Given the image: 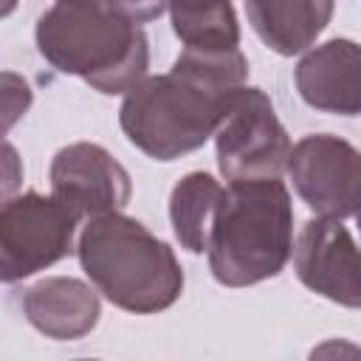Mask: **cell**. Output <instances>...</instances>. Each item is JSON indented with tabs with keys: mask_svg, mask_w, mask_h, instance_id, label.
I'll return each instance as SVG.
<instances>
[{
	"mask_svg": "<svg viewBox=\"0 0 361 361\" xmlns=\"http://www.w3.org/2000/svg\"><path fill=\"white\" fill-rule=\"evenodd\" d=\"M248 79L240 48H183L169 73L147 76L121 102V130L155 161L195 152L217 133Z\"/></svg>",
	"mask_w": 361,
	"mask_h": 361,
	"instance_id": "6da1fadb",
	"label": "cell"
},
{
	"mask_svg": "<svg viewBox=\"0 0 361 361\" xmlns=\"http://www.w3.org/2000/svg\"><path fill=\"white\" fill-rule=\"evenodd\" d=\"M37 48L51 68L99 93H130L147 79L149 45L141 25L104 3H54L37 20Z\"/></svg>",
	"mask_w": 361,
	"mask_h": 361,
	"instance_id": "7a4b0ae2",
	"label": "cell"
},
{
	"mask_svg": "<svg viewBox=\"0 0 361 361\" xmlns=\"http://www.w3.org/2000/svg\"><path fill=\"white\" fill-rule=\"evenodd\" d=\"M93 288L127 313H158L178 302L183 271L175 251L135 217H90L76 245Z\"/></svg>",
	"mask_w": 361,
	"mask_h": 361,
	"instance_id": "3957f363",
	"label": "cell"
},
{
	"mask_svg": "<svg viewBox=\"0 0 361 361\" xmlns=\"http://www.w3.org/2000/svg\"><path fill=\"white\" fill-rule=\"evenodd\" d=\"M293 251V206L279 178L231 180L209 237V268L220 285L245 288L276 276Z\"/></svg>",
	"mask_w": 361,
	"mask_h": 361,
	"instance_id": "277c9868",
	"label": "cell"
},
{
	"mask_svg": "<svg viewBox=\"0 0 361 361\" xmlns=\"http://www.w3.org/2000/svg\"><path fill=\"white\" fill-rule=\"evenodd\" d=\"M79 217L54 195L25 192L6 197L0 212V276L3 282L25 279L73 248Z\"/></svg>",
	"mask_w": 361,
	"mask_h": 361,
	"instance_id": "5b68a950",
	"label": "cell"
},
{
	"mask_svg": "<svg viewBox=\"0 0 361 361\" xmlns=\"http://www.w3.org/2000/svg\"><path fill=\"white\" fill-rule=\"evenodd\" d=\"M217 166L226 180L279 178L288 169L290 138L259 87H240L214 133Z\"/></svg>",
	"mask_w": 361,
	"mask_h": 361,
	"instance_id": "8992f818",
	"label": "cell"
},
{
	"mask_svg": "<svg viewBox=\"0 0 361 361\" xmlns=\"http://www.w3.org/2000/svg\"><path fill=\"white\" fill-rule=\"evenodd\" d=\"M288 175L319 217L341 220L361 206V152L338 135H305L290 149Z\"/></svg>",
	"mask_w": 361,
	"mask_h": 361,
	"instance_id": "52a82bcc",
	"label": "cell"
},
{
	"mask_svg": "<svg viewBox=\"0 0 361 361\" xmlns=\"http://www.w3.org/2000/svg\"><path fill=\"white\" fill-rule=\"evenodd\" d=\"M130 192L133 183L127 169L99 144H68L51 161V195L79 220L124 209Z\"/></svg>",
	"mask_w": 361,
	"mask_h": 361,
	"instance_id": "ba28073f",
	"label": "cell"
},
{
	"mask_svg": "<svg viewBox=\"0 0 361 361\" xmlns=\"http://www.w3.org/2000/svg\"><path fill=\"white\" fill-rule=\"evenodd\" d=\"M293 268L313 293L344 307H361V248L341 220H307L293 248Z\"/></svg>",
	"mask_w": 361,
	"mask_h": 361,
	"instance_id": "9c48e42d",
	"label": "cell"
},
{
	"mask_svg": "<svg viewBox=\"0 0 361 361\" xmlns=\"http://www.w3.org/2000/svg\"><path fill=\"white\" fill-rule=\"evenodd\" d=\"M299 96L324 113H361V45L353 39H330L313 48L296 65Z\"/></svg>",
	"mask_w": 361,
	"mask_h": 361,
	"instance_id": "30bf717a",
	"label": "cell"
},
{
	"mask_svg": "<svg viewBox=\"0 0 361 361\" xmlns=\"http://www.w3.org/2000/svg\"><path fill=\"white\" fill-rule=\"evenodd\" d=\"M23 316L42 336L73 341L87 336L99 322V296L73 276H48L23 290Z\"/></svg>",
	"mask_w": 361,
	"mask_h": 361,
	"instance_id": "8fae6325",
	"label": "cell"
},
{
	"mask_svg": "<svg viewBox=\"0 0 361 361\" xmlns=\"http://www.w3.org/2000/svg\"><path fill=\"white\" fill-rule=\"evenodd\" d=\"M248 23L276 54L293 56L316 42L333 17V0H245Z\"/></svg>",
	"mask_w": 361,
	"mask_h": 361,
	"instance_id": "7c38bea8",
	"label": "cell"
},
{
	"mask_svg": "<svg viewBox=\"0 0 361 361\" xmlns=\"http://www.w3.org/2000/svg\"><path fill=\"white\" fill-rule=\"evenodd\" d=\"M223 186L206 172H189L180 178L169 195V220L178 243L192 251H209V237L214 228V217L223 200Z\"/></svg>",
	"mask_w": 361,
	"mask_h": 361,
	"instance_id": "4fadbf2b",
	"label": "cell"
},
{
	"mask_svg": "<svg viewBox=\"0 0 361 361\" xmlns=\"http://www.w3.org/2000/svg\"><path fill=\"white\" fill-rule=\"evenodd\" d=\"M166 11L186 48H237L240 42L231 0H166Z\"/></svg>",
	"mask_w": 361,
	"mask_h": 361,
	"instance_id": "5bb4252c",
	"label": "cell"
},
{
	"mask_svg": "<svg viewBox=\"0 0 361 361\" xmlns=\"http://www.w3.org/2000/svg\"><path fill=\"white\" fill-rule=\"evenodd\" d=\"M104 6L135 25L152 23L166 11V0H104Z\"/></svg>",
	"mask_w": 361,
	"mask_h": 361,
	"instance_id": "9a60e30c",
	"label": "cell"
},
{
	"mask_svg": "<svg viewBox=\"0 0 361 361\" xmlns=\"http://www.w3.org/2000/svg\"><path fill=\"white\" fill-rule=\"evenodd\" d=\"M28 102H31V90H28V85H25L20 76H14V73H3V107H6V130H8V127L17 121V116H20V113H25Z\"/></svg>",
	"mask_w": 361,
	"mask_h": 361,
	"instance_id": "2e32d148",
	"label": "cell"
},
{
	"mask_svg": "<svg viewBox=\"0 0 361 361\" xmlns=\"http://www.w3.org/2000/svg\"><path fill=\"white\" fill-rule=\"evenodd\" d=\"M59 3H104V0H59Z\"/></svg>",
	"mask_w": 361,
	"mask_h": 361,
	"instance_id": "e0dca14e",
	"label": "cell"
},
{
	"mask_svg": "<svg viewBox=\"0 0 361 361\" xmlns=\"http://www.w3.org/2000/svg\"><path fill=\"white\" fill-rule=\"evenodd\" d=\"M355 223H358V231H361V206H358V212H355Z\"/></svg>",
	"mask_w": 361,
	"mask_h": 361,
	"instance_id": "ac0fdd59",
	"label": "cell"
}]
</instances>
